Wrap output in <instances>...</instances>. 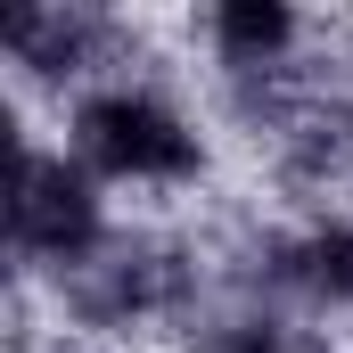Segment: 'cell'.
I'll return each instance as SVG.
<instances>
[{"instance_id":"obj_4","label":"cell","mask_w":353,"mask_h":353,"mask_svg":"<svg viewBox=\"0 0 353 353\" xmlns=\"http://www.w3.org/2000/svg\"><path fill=\"white\" fill-rule=\"evenodd\" d=\"M214 353H329L321 329H296L288 312H239L214 329Z\"/></svg>"},{"instance_id":"obj_2","label":"cell","mask_w":353,"mask_h":353,"mask_svg":"<svg viewBox=\"0 0 353 353\" xmlns=\"http://www.w3.org/2000/svg\"><path fill=\"white\" fill-rule=\"evenodd\" d=\"M115 247L107 230V197L66 148H33L25 132L8 140V255L25 271L74 279Z\"/></svg>"},{"instance_id":"obj_1","label":"cell","mask_w":353,"mask_h":353,"mask_svg":"<svg viewBox=\"0 0 353 353\" xmlns=\"http://www.w3.org/2000/svg\"><path fill=\"white\" fill-rule=\"evenodd\" d=\"M66 157L90 181H132V189H181L205 173V132L148 83H99L66 115Z\"/></svg>"},{"instance_id":"obj_3","label":"cell","mask_w":353,"mask_h":353,"mask_svg":"<svg viewBox=\"0 0 353 353\" xmlns=\"http://www.w3.org/2000/svg\"><path fill=\"white\" fill-rule=\"evenodd\" d=\"M205 41H214V58L239 83H279L288 74V50L304 41V17L288 0H214Z\"/></svg>"}]
</instances>
